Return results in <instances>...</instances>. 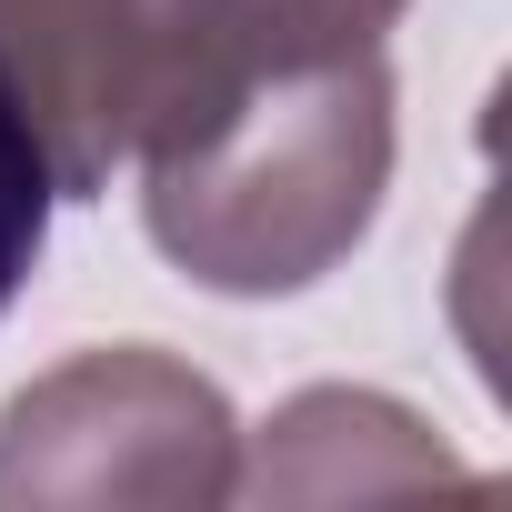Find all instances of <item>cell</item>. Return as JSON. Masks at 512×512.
Returning a JSON list of instances; mask_svg holds the SVG:
<instances>
[{"label":"cell","mask_w":512,"mask_h":512,"mask_svg":"<svg viewBox=\"0 0 512 512\" xmlns=\"http://www.w3.org/2000/svg\"><path fill=\"white\" fill-rule=\"evenodd\" d=\"M0 91L21 101L61 201L111 191L181 91V0H0Z\"/></svg>","instance_id":"obj_3"},{"label":"cell","mask_w":512,"mask_h":512,"mask_svg":"<svg viewBox=\"0 0 512 512\" xmlns=\"http://www.w3.org/2000/svg\"><path fill=\"white\" fill-rule=\"evenodd\" d=\"M462 462L382 392H302L262 422V462L241 492L262 502H332V492H392V482H452Z\"/></svg>","instance_id":"obj_4"},{"label":"cell","mask_w":512,"mask_h":512,"mask_svg":"<svg viewBox=\"0 0 512 512\" xmlns=\"http://www.w3.org/2000/svg\"><path fill=\"white\" fill-rule=\"evenodd\" d=\"M51 201H61V181H51V161H41V141H31V121H21V101L0 91V312H11L21 282L41 272Z\"/></svg>","instance_id":"obj_6"},{"label":"cell","mask_w":512,"mask_h":512,"mask_svg":"<svg viewBox=\"0 0 512 512\" xmlns=\"http://www.w3.org/2000/svg\"><path fill=\"white\" fill-rule=\"evenodd\" d=\"M241 492V422L221 402V382H201L191 362L151 352V342H111L81 352L61 372H41L31 392H11L0 412V512H101V502H231Z\"/></svg>","instance_id":"obj_2"},{"label":"cell","mask_w":512,"mask_h":512,"mask_svg":"<svg viewBox=\"0 0 512 512\" xmlns=\"http://www.w3.org/2000/svg\"><path fill=\"white\" fill-rule=\"evenodd\" d=\"M412 0H181V91L272 71V61H322V51H382V31ZM151 141V131H141Z\"/></svg>","instance_id":"obj_5"},{"label":"cell","mask_w":512,"mask_h":512,"mask_svg":"<svg viewBox=\"0 0 512 512\" xmlns=\"http://www.w3.org/2000/svg\"><path fill=\"white\" fill-rule=\"evenodd\" d=\"M141 221L161 262L221 302H282L342 272L392 191V71L382 51H322L201 81L151 121Z\"/></svg>","instance_id":"obj_1"}]
</instances>
